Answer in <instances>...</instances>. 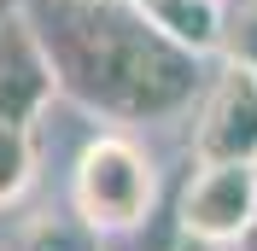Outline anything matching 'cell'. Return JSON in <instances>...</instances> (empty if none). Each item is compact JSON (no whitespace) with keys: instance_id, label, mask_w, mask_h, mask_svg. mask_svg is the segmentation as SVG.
<instances>
[{"instance_id":"cell-4","label":"cell","mask_w":257,"mask_h":251,"mask_svg":"<svg viewBox=\"0 0 257 251\" xmlns=\"http://www.w3.org/2000/svg\"><path fill=\"white\" fill-rule=\"evenodd\" d=\"M199 158H251L257 164V70L251 64H222L210 82L199 129H193V164Z\"/></svg>"},{"instance_id":"cell-8","label":"cell","mask_w":257,"mask_h":251,"mask_svg":"<svg viewBox=\"0 0 257 251\" xmlns=\"http://www.w3.org/2000/svg\"><path fill=\"white\" fill-rule=\"evenodd\" d=\"M99 239L76 210H64V216H35L30 234H24V251H99Z\"/></svg>"},{"instance_id":"cell-12","label":"cell","mask_w":257,"mask_h":251,"mask_svg":"<svg viewBox=\"0 0 257 251\" xmlns=\"http://www.w3.org/2000/svg\"><path fill=\"white\" fill-rule=\"evenodd\" d=\"M12 6H18V0H0V18H6V12H12Z\"/></svg>"},{"instance_id":"cell-5","label":"cell","mask_w":257,"mask_h":251,"mask_svg":"<svg viewBox=\"0 0 257 251\" xmlns=\"http://www.w3.org/2000/svg\"><path fill=\"white\" fill-rule=\"evenodd\" d=\"M59 94V76H53V59L41 47L35 24L24 18V0L0 18V117L6 123H35L41 105Z\"/></svg>"},{"instance_id":"cell-6","label":"cell","mask_w":257,"mask_h":251,"mask_svg":"<svg viewBox=\"0 0 257 251\" xmlns=\"http://www.w3.org/2000/svg\"><path fill=\"white\" fill-rule=\"evenodd\" d=\"M141 6L193 53H216L222 41V0H141Z\"/></svg>"},{"instance_id":"cell-3","label":"cell","mask_w":257,"mask_h":251,"mask_svg":"<svg viewBox=\"0 0 257 251\" xmlns=\"http://www.w3.org/2000/svg\"><path fill=\"white\" fill-rule=\"evenodd\" d=\"M251 222H257V164L251 158H199L181 193V234L240 245Z\"/></svg>"},{"instance_id":"cell-1","label":"cell","mask_w":257,"mask_h":251,"mask_svg":"<svg viewBox=\"0 0 257 251\" xmlns=\"http://www.w3.org/2000/svg\"><path fill=\"white\" fill-rule=\"evenodd\" d=\"M59 94L117 123L170 117L199 94V53L181 47L141 0H24Z\"/></svg>"},{"instance_id":"cell-10","label":"cell","mask_w":257,"mask_h":251,"mask_svg":"<svg viewBox=\"0 0 257 251\" xmlns=\"http://www.w3.org/2000/svg\"><path fill=\"white\" fill-rule=\"evenodd\" d=\"M176 251H228V245H216V239H193V234H181V239H176Z\"/></svg>"},{"instance_id":"cell-11","label":"cell","mask_w":257,"mask_h":251,"mask_svg":"<svg viewBox=\"0 0 257 251\" xmlns=\"http://www.w3.org/2000/svg\"><path fill=\"white\" fill-rule=\"evenodd\" d=\"M240 251H257V222H251V228L240 234Z\"/></svg>"},{"instance_id":"cell-9","label":"cell","mask_w":257,"mask_h":251,"mask_svg":"<svg viewBox=\"0 0 257 251\" xmlns=\"http://www.w3.org/2000/svg\"><path fill=\"white\" fill-rule=\"evenodd\" d=\"M228 64H251L257 70V0H222V41H216Z\"/></svg>"},{"instance_id":"cell-2","label":"cell","mask_w":257,"mask_h":251,"mask_svg":"<svg viewBox=\"0 0 257 251\" xmlns=\"http://www.w3.org/2000/svg\"><path fill=\"white\" fill-rule=\"evenodd\" d=\"M152 199H158V170H152L146 146H135L128 135H94L76 152L70 210L94 234H135L152 216Z\"/></svg>"},{"instance_id":"cell-7","label":"cell","mask_w":257,"mask_h":251,"mask_svg":"<svg viewBox=\"0 0 257 251\" xmlns=\"http://www.w3.org/2000/svg\"><path fill=\"white\" fill-rule=\"evenodd\" d=\"M35 175V141H30V123H6L0 117V210L24 199Z\"/></svg>"}]
</instances>
